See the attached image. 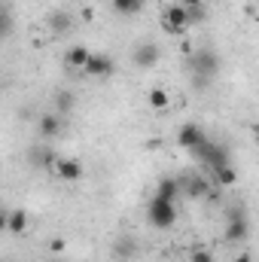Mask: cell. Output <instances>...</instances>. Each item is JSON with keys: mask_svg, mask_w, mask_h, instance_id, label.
I'll return each instance as SVG.
<instances>
[{"mask_svg": "<svg viewBox=\"0 0 259 262\" xmlns=\"http://www.w3.org/2000/svg\"><path fill=\"white\" fill-rule=\"evenodd\" d=\"M189 262H213V256H210V250H192V256H189Z\"/></svg>", "mask_w": 259, "mask_h": 262, "instance_id": "44dd1931", "label": "cell"}, {"mask_svg": "<svg viewBox=\"0 0 259 262\" xmlns=\"http://www.w3.org/2000/svg\"><path fill=\"white\" fill-rule=\"evenodd\" d=\"M143 3H146V0H113V9H116L119 15H137V12L143 9Z\"/></svg>", "mask_w": 259, "mask_h": 262, "instance_id": "d6986e66", "label": "cell"}, {"mask_svg": "<svg viewBox=\"0 0 259 262\" xmlns=\"http://www.w3.org/2000/svg\"><path fill=\"white\" fill-rule=\"evenodd\" d=\"M177 3H180V0H177Z\"/></svg>", "mask_w": 259, "mask_h": 262, "instance_id": "484cf974", "label": "cell"}, {"mask_svg": "<svg viewBox=\"0 0 259 262\" xmlns=\"http://www.w3.org/2000/svg\"><path fill=\"white\" fill-rule=\"evenodd\" d=\"M156 195L177 201V195H180V180H174V177H162L159 186H156Z\"/></svg>", "mask_w": 259, "mask_h": 262, "instance_id": "5bb4252c", "label": "cell"}, {"mask_svg": "<svg viewBox=\"0 0 259 262\" xmlns=\"http://www.w3.org/2000/svg\"><path fill=\"white\" fill-rule=\"evenodd\" d=\"M159 55H162V52H159V46H156V43H140V46L134 49V55H131V58H134V64H137V67H156V64H159Z\"/></svg>", "mask_w": 259, "mask_h": 262, "instance_id": "9c48e42d", "label": "cell"}, {"mask_svg": "<svg viewBox=\"0 0 259 262\" xmlns=\"http://www.w3.org/2000/svg\"><path fill=\"white\" fill-rule=\"evenodd\" d=\"M213 262H217V259H213Z\"/></svg>", "mask_w": 259, "mask_h": 262, "instance_id": "4316f807", "label": "cell"}, {"mask_svg": "<svg viewBox=\"0 0 259 262\" xmlns=\"http://www.w3.org/2000/svg\"><path fill=\"white\" fill-rule=\"evenodd\" d=\"M146 104H149L153 110H168V107H171V95H168L165 89H149Z\"/></svg>", "mask_w": 259, "mask_h": 262, "instance_id": "9a60e30c", "label": "cell"}, {"mask_svg": "<svg viewBox=\"0 0 259 262\" xmlns=\"http://www.w3.org/2000/svg\"><path fill=\"white\" fill-rule=\"evenodd\" d=\"M192 21H189V12H186V6H168L165 12H162V28L168 31V34H183L186 28H189Z\"/></svg>", "mask_w": 259, "mask_h": 262, "instance_id": "3957f363", "label": "cell"}, {"mask_svg": "<svg viewBox=\"0 0 259 262\" xmlns=\"http://www.w3.org/2000/svg\"><path fill=\"white\" fill-rule=\"evenodd\" d=\"M89 58H92V52L85 46H73V49H67V55H64L67 67H76V70H85Z\"/></svg>", "mask_w": 259, "mask_h": 262, "instance_id": "4fadbf2b", "label": "cell"}, {"mask_svg": "<svg viewBox=\"0 0 259 262\" xmlns=\"http://www.w3.org/2000/svg\"><path fill=\"white\" fill-rule=\"evenodd\" d=\"M198 159H204V162L210 165V171H217V168L229 165V156H226V149H223V146H217L213 140H207V143L198 149Z\"/></svg>", "mask_w": 259, "mask_h": 262, "instance_id": "52a82bcc", "label": "cell"}, {"mask_svg": "<svg viewBox=\"0 0 259 262\" xmlns=\"http://www.w3.org/2000/svg\"><path fill=\"white\" fill-rule=\"evenodd\" d=\"M177 143H180L183 149H189L192 156H198V149L207 143V134L201 131V125H192V122H186L183 128L177 131Z\"/></svg>", "mask_w": 259, "mask_h": 262, "instance_id": "277c9868", "label": "cell"}, {"mask_svg": "<svg viewBox=\"0 0 259 262\" xmlns=\"http://www.w3.org/2000/svg\"><path fill=\"white\" fill-rule=\"evenodd\" d=\"M61 131V116L58 113H46L43 119H40V134L43 137H55Z\"/></svg>", "mask_w": 259, "mask_h": 262, "instance_id": "2e32d148", "label": "cell"}, {"mask_svg": "<svg viewBox=\"0 0 259 262\" xmlns=\"http://www.w3.org/2000/svg\"><path fill=\"white\" fill-rule=\"evenodd\" d=\"M49 250H52V253H61V250H64V241H52Z\"/></svg>", "mask_w": 259, "mask_h": 262, "instance_id": "603a6c76", "label": "cell"}, {"mask_svg": "<svg viewBox=\"0 0 259 262\" xmlns=\"http://www.w3.org/2000/svg\"><path fill=\"white\" fill-rule=\"evenodd\" d=\"M174 204H177V201H171V198L153 195L146 201V223H149L153 229H171L174 220H177V207H174Z\"/></svg>", "mask_w": 259, "mask_h": 262, "instance_id": "7a4b0ae2", "label": "cell"}, {"mask_svg": "<svg viewBox=\"0 0 259 262\" xmlns=\"http://www.w3.org/2000/svg\"><path fill=\"white\" fill-rule=\"evenodd\" d=\"M46 25H49V31H52V34H67V31H70V25H73V18H70V12H67V9H52V12H49V18H46Z\"/></svg>", "mask_w": 259, "mask_h": 262, "instance_id": "8fae6325", "label": "cell"}, {"mask_svg": "<svg viewBox=\"0 0 259 262\" xmlns=\"http://www.w3.org/2000/svg\"><path fill=\"white\" fill-rule=\"evenodd\" d=\"M253 131H256V140H259V122H256V125H253Z\"/></svg>", "mask_w": 259, "mask_h": 262, "instance_id": "d4e9b609", "label": "cell"}, {"mask_svg": "<svg viewBox=\"0 0 259 262\" xmlns=\"http://www.w3.org/2000/svg\"><path fill=\"white\" fill-rule=\"evenodd\" d=\"M113 70H116L113 58H110V55H104V52H92V58H89V64H85V73H89V76H95V79H107Z\"/></svg>", "mask_w": 259, "mask_h": 262, "instance_id": "8992f818", "label": "cell"}, {"mask_svg": "<svg viewBox=\"0 0 259 262\" xmlns=\"http://www.w3.org/2000/svg\"><path fill=\"white\" fill-rule=\"evenodd\" d=\"M235 262H253V256H250V253H238V256H235Z\"/></svg>", "mask_w": 259, "mask_h": 262, "instance_id": "cb8c5ba5", "label": "cell"}, {"mask_svg": "<svg viewBox=\"0 0 259 262\" xmlns=\"http://www.w3.org/2000/svg\"><path fill=\"white\" fill-rule=\"evenodd\" d=\"M186 195L189 198H207L210 195V183H207V180H198V177L186 180Z\"/></svg>", "mask_w": 259, "mask_h": 262, "instance_id": "ac0fdd59", "label": "cell"}, {"mask_svg": "<svg viewBox=\"0 0 259 262\" xmlns=\"http://www.w3.org/2000/svg\"><path fill=\"white\" fill-rule=\"evenodd\" d=\"M73 104H76L73 92H58V95H55V107H58V113H67V110H73Z\"/></svg>", "mask_w": 259, "mask_h": 262, "instance_id": "ffe728a7", "label": "cell"}, {"mask_svg": "<svg viewBox=\"0 0 259 262\" xmlns=\"http://www.w3.org/2000/svg\"><path fill=\"white\" fill-rule=\"evenodd\" d=\"M134 253H137V241L131 235H119L116 244H113V259L128 262V259H134Z\"/></svg>", "mask_w": 259, "mask_h": 262, "instance_id": "30bf717a", "label": "cell"}, {"mask_svg": "<svg viewBox=\"0 0 259 262\" xmlns=\"http://www.w3.org/2000/svg\"><path fill=\"white\" fill-rule=\"evenodd\" d=\"M247 235H250L247 216H244V210H241V207H235V210L229 213V226H226V241H232V244H241V241H244Z\"/></svg>", "mask_w": 259, "mask_h": 262, "instance_id": "5b68a950", "label": "cell"}, {"mask_svg": "<svg viewBox=\"0 0 259 262\" xmlns=\"http://www.w3.org/2000/svg\"><path fill=\"white\" fill-rule=\"evenodd\" d=\"M189 70H192V85L207 89L210 76L220 70V55L213 49H195L192 55H189Z\"/></svg>", "mask_w": 259, "mask_h": 262, "instance_id": "6da1fadb", "label": "cell"}, {"mask_svg": "<svg viewBox=\"0 0 259 262\" xmlns=\"http://www.w3.org/2000/svg\"><path fill=\"white\" fill-rule=\"evenodd\" d=\"M180 6H186V9H198V6H204V0H180Z\"/></svg>", "mask_w": 259, "mask_h": 262, "instance_id": "7402d4cb", "label": "cell"}, {"mask_svg": "<svg viewBox=\"0 0 259 262\" xmlns=\"http://www.w3.org/2000/svg\"><path fill=\"white\" fill-rule=\"evenodd\" d=\"M3 226H6L9 235H21L25 226H28V213H25L21 207H15V210H9V213L3 216Z\"/></svg>", "mask_w": 259, "mask_h": 262, "instance_id": "7c38bea8", "label": "cell"}, {"mask_svg": "<svg viewBox=\"0 0 259 262\" xmlns=\"http://www.w3.org/2000/svg\"><path fill=\"white\" fill-rule=\"evenodd\" d=\"M55 174H58L61 180H67V183H76V180H82V165H79V159L61 156L58 165H55Z\"/></svg>", "mask_w": 259, "mask_h": 262, "instance_id": "ba28073f", "label": "cell"}, {"mask_svg": "<svg viewBox=\"0 0 259 262\" xmlns=\"http://www.w3.org/2000/svg\"><path fill=\"white\" fill-rule=\"evenodd\" d=\"M213 180H217L220 186H235V183H238V171H235L232 165H223V168L213 171Z\"/></svg>", "mask_w": 259, "mask_h": 262, "instance_id": "e0dca14e", "label": "cell"}]
</instances>
